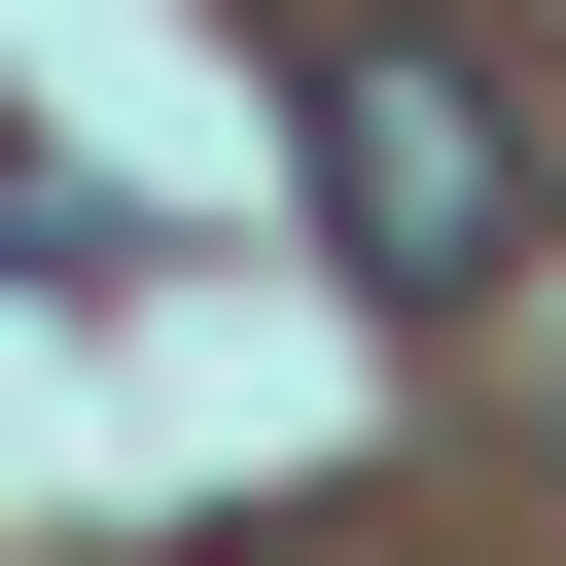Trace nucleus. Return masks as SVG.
I'll list each match as a JSON object with an SVG mask.
<instances>
[{
  "label": "nucleus",
  "instance_id": "nucleus-1",
  "mask_svg": "<svg viewBox=\"0 0 566 566\" xmlns=\"http://www.w3.org/2000/svg\"><path fill=\"white\" fill-rule=\"evenodd\" d=\"M283 106H318V212H354L389 318H495V283H531V142H495V71H460L424 0H318Z\"/></svg>",
  "mask_w": 566,
  "mask_h": 566
},
{
  "label": "nucleus",
  "instance_id": "nucleus-2",
  "mask_svg": "<svg viewBox=\"0 0 566 566\" xmlns=\"http://www.w3.org/2000/svg\"><path fill=\"white\" fill-rule=\"evenodd\" d=\"M0 248H106V177H71V142H35V106H0Z\"/></svg>",
  "mask_w": 566,
  "mask_h": 566
},
{
  "label": "nucleus",
  "instance_id": "nucleus-3",
  "mask_svg": "<svg viewBox=\"0 0 566 566\" xmlns=\"http://www.w3.org/2000/svg\"><path fill=\"white\" fill-rule=\"evenodd\" d=\"M531 424H566V354H531Z\"/></svg>",
  "mask_w": 566,
  "mask_h": 566
}]
</instances>
